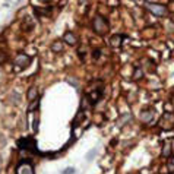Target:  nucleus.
Instances as JSON below:
<instances>
[{"mask_svg":"<svg viewBox=\"0 0 174 174\" xmlns=\"http://www.w3.org/2000/svg\"><path fill=\"white\" fill-rule=\"evenodd\" d=\"M92 28L94 31L98 35H105L110 31V23H108V19L101 15H97L92 21Z\"/></svg>","mask_w":174,"mask_h":174,"instance_id":"obj_1","label":"nucleus"},{"mask_svg":"<svg viewBox=\"0 0 174 174\" xmlns=\"http://www.w3.org/2000/svg\"><path fill=\"white\" fill-rule=\"evenodd\" d=\"M145 6H146V9H148L151 13H154L155 16H164V15H167V7H165L164 4L152 3V1H146Z\"/></svg>","mask_w":174,"mask_h":174,"instance_id":"obj_2","label":"nucleus"},{"mask_svg":"<svg viewBox=\"0 0 174 174\" xmlns=\"http://www.w3.org/2000/svg\"><path fill=\"white\" fill-rule=\"evenodd\" d=\"M29 63H31V57H29L28 54H18L16 59H15V66H18L16 70L28 68Z\"/></svg>","mask_w":174,"mask_h":174,"instance_id":"obj_3","label":"nucleus"},{"mask_svg":"<svg viewBox=\"0 0 174 174\" xmlns=\"http://www.w3.org/2000/svg\"><path fill=\"white\" fill-rule=\"evenodd\" d=\"M16 174H35L34 165L28 161H22L16 167Z\"/></svg>","mask_w":174,"mask_h":174,"instance_id":"obj_4","label":"nucleus"},{"mask_svg":"<svg viewBox=\"0 0 174 174\" xmlns=\"http://www.w3.org/2000/svg\"><path fill=\"white\" fill-rule=\"evenodd\" d=\"M18 145L22 148V149H29V151H37L35 149V140L31 139V138H25V139H21L18 142Z\"/></svg>","mask_w":174,"mask_h":174,"instance_id":"obj_5","label":"nucleus"},{"mask_svg":"<svg viewBox=\"0 0 174 174\" xmlns=\"http://www.w3.org/2000/svg\"><path fill=\"white\" fill-rule=\"evenodd\" d=\"M63 41H65V43H68L69 46H75V44L78 43V38H76V35L73 34V32L68 31L66 34L63 35Z\"/></svg>","mask_w":174,"mask_h":174,"instance_id":"obj_6","label":"nucleus"},{"mask_svg":"<svg viewBox=\"0 0 174 174\" xmlns=\"http://www.w3.org/2000/svg\"><path fill=\"white\" fill-rule=\"evenodd\" d=\"M123 41V35L120 34H114L111 38H110V46L111 47H120Z\"/></svg>","mask_w":174,"mask_h":174,"instance_id":"obj_7","label":"nucleus"},{"mask_svg":"<svg viewBox=\"0 0 174 174\" xmlns=\"http://www.w3.org/2000/svg\"><path fill=\"white\" fill-rule=\"evenodd\" d=\"M152 117H154V110H152V108H151V110H143V111H142V116H140L142 122L149 123L152 120Z\"/></svg>","mask_w":174,"mask_h":174,"instance_id":"obj_8","label":"nucleus"},{"mask_svg":"<svg viewBox=\"0 0 174 174\" xmlns=\"http://www.w3.org/2000/svg\"><path fill=\"white\" fill-rule=\"evenodd\" d=\"M26 97H28V101L29 103H32L35 100H38V89L35 87H31L28 89V94H26Z\"/></svg>","mask_w":174,"mask_h":174,"instance_id":"obj_9","label":"nucleus"},{"mask_svg":"<svg viewBox=\"0 0 174 174\" xmlns=\"http://www.w3.org/2000/svg\"><path fill=\"white\" fill-rule=\"evenodd\" d=\"M51 51H54V53L63 51V43H60V41L53 43V44H51Z\"/></svg>","mask_w":174,"mask_h":174,"instance_id":"obj_10","label":"nucleus"},{"mask_svg":"<svg viewBox=\"0 0 174 174\" xmlns=\"http://www.w3.org/2000/svg\"><path fill=\"white\" fill-rule=\"evenodd\" d=\"M170 155H171V145L165 143L162 148V157H170Z\"/></svg>","mask_w":174,"mask_h":174,"instance_id":"obj_11","label":"nucleus"},{"mask_svg":"<svg viewBox=\"0 0 174 174\" xmlns=\"http://www.w3.org/2000/svg\"><path fill=\"white\" fill-rule=\"evenodd\" d=\"M29 19H31V18H25V23H23V29H31V28H32V25H34V23H32V22H31Z\"/></svg>","mask_w":174,"mask_h":174,"instance_id":"obj_12","label":"nucleus"},{"mask_svg":"<svg viewBox=\"0 0 174 174\" xmlns=\"http://www.w3.org/2000/svg\"><path fill=\"white\" fill-rule=\"evenodd\" d=\"M142 75H143V73H142V69H140V68H136V69H135V73H133V79H140Z\"/></svg>","mask_w":174,"mask_h":174,"instance_id":"obj_13","label":"nucleus"},{"mask_svg":"<svg viewBox=\"0 0 174 174\" xmlns=\"http://www.w3.org/2000/svg\"><path fill=\"white\" fill-rule=\"evenodd\" d=\"M62 174H76V170L73 168V167H68V168H65Z\"/></svg>","mask_w":174,"mask_h":174,"instance_id":"obj_14","label":"nucleus"},{"mask_svg":"<svg viewBox=\"0 0 174 174\" xmlns=\"http://www.w3.org/2000/svg\"><path fill=\"white\" fill-rule=\"evenodd\" d=\"M95 155H97V149H92V151H89V152L87 154V159H88V161H91V159L95 157Z\"/></svg>","mask_w":174,"mask_h":174,"instance_id":"obj_15","label":"nucleus"},{"mask_svg":"<svg viewBox=\"0 0 174 174\" xmlns=\"http://www.w3.org/2000/svg\"><path fill=\"white\" fill-rule=\"evenodd\" d=\"M38 105H40V101H38V100H35V101H32V103H31V105H29V108H28V110H29V111H32V110H34V108H37Z\"/></svg>","mask_w":174,"mask_h":174,"instance_id":"obj_16","label":"nucleus"},{"mask_svg":"<svg viewBox=\"0 0 174 174\" xmlns=\"http://www.w3.org/2000/svg\"><path fill=\"white\" fill-rule=\"evenodd\" d=\"M130 119H132V116H130V114H129V113H127V114H124V116H123V117H120V123H124V122H127V120H130Z\"/></svg>","mask_w":174,"mask_h":174,"instance_id":"obj_17","label":"nucleus"},{"mask_svg":"<svg viewBox=\"0 0 174 174\" xmlns=\"http://www.w3.org/2000/svg\"><path fill=\"white\" fill-rule=\"evenodd\" d=\"M68 82H69L70 85H73V87H78V82H76V81H73L72 78H68Z\"/></svg>","mask_w":174,"mask_h":174,"instance_id":"obj_18","label":"nucleus"},{"mask_svg":"<svg viewBox=\"0 0 174 174\" xmlns=\"http://www.w3.org/2000/svg\"><path fill=\"white\" fill-rule=\"evenodd\" d=\"M100 56H101V50H95V51H94V59H95V60H97Z\"/></svg>","mask_w":174,"mask_h":174,"instance_id":"obj_19","label":"nucleus"}]
</instances>
